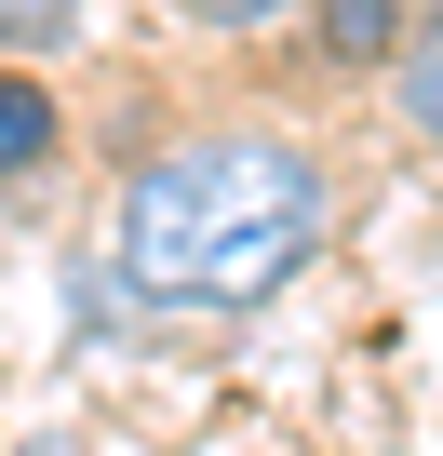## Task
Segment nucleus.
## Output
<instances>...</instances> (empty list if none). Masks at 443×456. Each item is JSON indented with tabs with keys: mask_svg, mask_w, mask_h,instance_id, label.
Segmentation results:
<instances>
[{
	"mask_svg": "<svg viewBox=\"0 0 443 456\" xmlns=\"http://www.w3.org/2000/svg\"><path fill=\"white\" fill-rule=\"evenodd\" d=\"M323 228H336L323 148L269 121H201V134H161L108 188V269L148 309H256L323 256Z\"/></svg>",
	"mask_w": 443,
	"mask_h": 456,
	"instance_id": "f257e3e1",
	"label": "nucleus"
},
{
	"mask_svg": "<svg viewBox=\"0 0 443 456\" xmlns=\"http://www.w3.org/2000/svg\"><path fill=\"white\" fill-rule=\"evenodd\" d=\"M416 28H430V0H309V68L376 81V68L416 54Z\"/></svg>",
	"mask_w": 443,
	"mask_h": 456,
	"instance_id": "f03ea898",
	"label": "nucleus"
},
{
	"mask_svg": "<svg viewBox=\"0 0 443 456\" xmlns=\"http://www.w3.org/2000/svg\"><path fill=\"white\" fill-rule=\"evenodd\" d=\"M54 296H68V336H81V349H135V336L161 322V309H148L108 256H68V269H54Z\"/></svg>",
	"mask_w": 443,
	"mask_h": 456,
	"instance_id": "7ed1b4c3",
	"label": "nucleus"
},
{
	"mask_svg": "<svg viewBox=\"0 0 443 456\" xmlns=\"http://www.w3.org/2000/svg\"><path fill=\"white\" fill-rule=\"evenodd\" d=\"M54 148H68V108H54V81H41V68H0V188H28Z\"/></svg>",
	"mask_w": 443,
	"mask_h": 456,
	"instance_id": "20e7f679",
	"label": "nucleus"
},
{
	"mask_svg": "<svg viewBox=\"0 0 443 456\" xmlns=\"http://www.w3.org/2000/svg\"><path fill=\"white\" fill-rule=\"evenodd\" d=\"M94 28V0H0V68H54Z\"/></svg>",
	"mask_w": 443,
	"mask_h": 456,
	"instance_id": "39448f33",
	"label": "nucleus"
},
{
	"mask_svg": "<svg viewBox=\"0 0 443 456\" xmlns=\"http://www.w3.org/2000/svg\"><path fill=\"white\" fill-rule=\"evenodd\" d=\"M390 94H403V121L443 148V0H430V28H416V54L390 68Z\"/></svg>",
	"mask_w": 443,
	"mask_h": 456,
	"instance_id": "423d86ee",
	"label": "nucleus"
},
{
	"mask_svg": "<svg viewBox=\"0 0 443 456\" xmlns=\"http://www.w3.org/2000/svg\"><path fill=\"white\" fill-rule=\"evenodd\" d=\"M283 14H309V0H161V28H201V41H256Z\"/></svg>",
	"mask_w": 443,
	"mask_h": 456,
	"instance_id": "0eeeda50",
	"label": "nucleus"
},
{
	"mask_svg": "<svg viewBox=\"0 0 443 456\" xmlns=\"http://www.w3.org/2000/svg\"><path fill=\"white\" fill-rule=\"evenodd\" d=\"M14 456H94V443H81V429H28Z\"/></svg>",
	"mask_w": 443,
	"mask_h": 456,
	"instance_id": "6e6552de",
	"label": "nucleus"
}]
</instances>
